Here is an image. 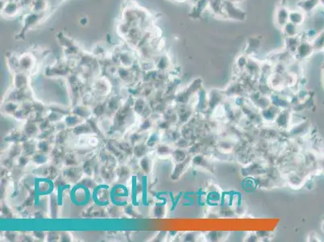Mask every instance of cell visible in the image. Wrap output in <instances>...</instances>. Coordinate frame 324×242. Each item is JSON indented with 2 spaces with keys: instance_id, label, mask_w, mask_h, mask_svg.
<instances>
[{
  "instance_id": "6da1fadb",
  "label": "cell",
  "mask_w": 324,
  "mask_h": 242,
  "mask_svg": "<svg viewBox=\"0 0 324 242\" xmlns=\"http://www.w3.org/2000/svg\"><path fill=\"white\" fill-rule=\"evenodd\" d=\"M154 20L151 12L141 7L135 0H126L123 2L120 14V25L127 27H141L146 30L152 28V21Z\"/></svg>"
},
{
  "instance_id": "7a4b0ae2",
  "label": "cell",
  "mask_w": 324,
  "mask_h": 242,
  "mask_svg": "<svg viewBox=\"0 0 324 242\" xmlns=\"http://www.w3.org/2000/svg\"><path fill=\"white\" fill-rule=\"evenodd\" d=\"M52 12L53 11L38 13V12L29 11L28 13L25 14L21 20L22 28L16 36V40H25L27 32H29L30 30H33L34 28L38 26L41 23L44 22Z\"/></svg>"
},
{
  "instance_id": "3957f363",
  "label": "cell",
  "mask_w": 324,
  "mask_h": 242,
  "mask_svg": "<svg viewBox=\"0 0 324 242\" xmlns=\"http://www.w3.org/2000/svg\"><path fill=\"white\" fill-rule=\"evenodd\" d=\"M247 14L244 10L237 6L236 3L224 1V19L234 21H244Z\"/></svg>"
},
{
  "instance_id": "277c9868",
  "label": "cell",
  "mask_w": 324,
  "mask_h": 242,
  "mask_svg": "<svg viewBox=\"0 0 324 242\" xmlns=\"http://www.w3.org/2000/svg\"><path fill=\"white\" fill-rule=\"evenodd\" d=\"M2 2H3V4L1 6V14H2V17L13 18L21 13L23 8L18 1Z\"/></svg>"
},
{
  "instance_id": "5b68a950",
  "label": "cell",
  "mask_w": 324,
  "mask_h": 242,
  "mask_svg": "<svg viewBox=\"0 0 324 242\" xmlns=\"http://www.w3.org/2000/svg\"><path fill=\"white\" fill-rule=\"evenodd\" d=\"M314 51L315 50L311 41L306 39H302L294 56L297 60H305L310 58Z\"/></svg>"
},
{
  "instance_id": "8992f818",
  "label": "cell",
  "mask_w": 324,
  "mask_h": 242,
  "mask_svg": "<svg viewBox=\"0 0 324 242\" xmlns=\"http://www.w3.org/2000/svg\"><path fill=\"white\" fill-rule=\"evenodd\" d=\"M209 9V0H195L189 16L193 20H199L203 14Z\"/></svg>"
},
{
  "instance_id": "52a82bcc",
  "label": "cell",
  "mask_w": 324,
  "mask_h": 242,
  "mask_svg": "<svg viewBox=\"0 0 324 242\" xmlns=\"http://www.w3.org/2000/svg\"><path fill=\"white\" fill-rule=\"evenodd\" d=\"M290 11L286 6L277 7L275 11V23L278 27L282 29L289 22Z\"/></svg>"
},
{
  "instance_id": "ba28073f",
  "label": "cell",
  "mask_w": 324,
  "mask_h": 242,
  "mask_svg": "<svg viewBox=\"0 0 324 242\" xmlns=\"http://www.w3.org/2000/svg\"><path fill=\"white\" fill-rule=\"evenodd\" d=\"M210 12L219 18L224 19V0H209V9Z\"/></svg>"
},
{
  "instance_id": "9c48e42d",
  "label": "cell",
  "mask_w": 324,
  "mask_h": 242,
  "mask_svg": "<svg viewBox=\"0 0 324 242\" xmlns=\"http://www.w3.org/2000/svg\"><path fill=\"white\" fill-rule=\"evenodd\" d=\"M262 45V39H260L259 36H254L248 38L246 44L245 54L247 56L250 57L251 55L257 53V50H259Z\"/></svg>"
},
{
  "instance_id": "30bf717a",
  "label": "cell",
  "mask_w": 324,
  "mask_h": 242,
  "mask_svg": "<svg viewBox=\"0 0 324 242\" xmlns=\"http://www.w3.org/2000/svg\"><path fill=\"white\" fill-rule=\"evenodd\" d=\"M320 3V0H300L299 2H297V7L298 9L307 14L314 11Z\"/></svg>"
},
{
  "instance_id": "8fae6325",
  "label": "cell",
  "mask_w": 324,
  "mask_h": 242,
  "mask_svg": "<svg viewBox=\"0 0 324 242\" xmlns=\"http://www.w3.org/2000/svg\"><path fill=\"white\" fill-rule=\"evenodd\" d=\"M305 19H306V13L300 9L290 11L289 22L292 23L298 27L305 22Z\"/></svg>"
},
{
  "instance_id": "7c38bea8",
  "label": "cell",
  "mask_w": 324,
  "mask_h": 242,
  "mask_svg": "<svg viewBox=\"0 0 324 242\" xmlns=\"http://www.w3.org/2000/svg\"><path fill=\"white\" fill-rule=\"evenodd\" d=\"M282 30L285 38H291V37L299 36L298 26L294 25L292 23H287L284 27L282 28Z\"/></svg>"
},
{
  "instance_id": "4fadbf2b",
  "label": "cell",
  "mask_w": 324,
  "mask_h": 242,
  "mask_svg": "<svg viewBox=\"0 0 324 242\" xmlns=\"http://www.w3.org/2000/svg\"><path fill=\"white\" fill-rule=\"evenodd\" d=\"M301 40L302 39L300 38L299 36L291 37V38H285V48H286V51L291 53L294 56L295 52L298 47V45H299Z\"/></svg>"
},
{
  "instance_id": "5bb4252c",
  "label": "cell",
  "mask_w": 324,
  "mask_h": 242,
  "mask_svg": "<svg viewBox=\"0 0 324 242\" xmlns=\"http://www.w3.org/2000/svg\"><path fill=\"white\" fill-rule=\"evenodd\" d=\"M311 42L315 50L324 49V31H322L320 35L315 36Z\"/></svg>"
},
{
  "instance_id": "9a60e30c",
  "label": "cell",
  "mask_w": 324,
  "mask_h": 242,
  "mask_svg": "<svg viewBox=\"0 0 324 242\" xmlns=\"http://www.w3.org/2000/svg\"><path fill=\"white\" fill-rule=\"evenodd\" d=\"M169 1H172V2H178V3H183V2H188L190 0H169Z\"/></svg>"
},
{
  "instance_id": "2e32d148",
  "label": "cell",
  "mask_w": 324,
  "mask_h": 242,
  "mask_svg": "<svg viewBox=\"0 0 324 242\" xmlns=\"http://www.w3.org/2000/svg\"><path fill=\"white\" fill-rule=\"evenodd\" d=\"M224 1H229V2H235V3H238V2H242L244 0H224Z\"/></svg>"
},
{
  "instance_id": "e0dca14e",
  "label": "cell",
  "mask_w": 324,
  "mask_h": 242,
  "mask_svg": "<svg viewBox=\"0 0 324 242\" xmlns=\"http://www.w3.org/2000/svg\"><path fill=\"white\" fill-rule=\"evenodd\" d=\"M2 2H12V1H18V0H1Z\"/></svg>"
}]
</instances>
